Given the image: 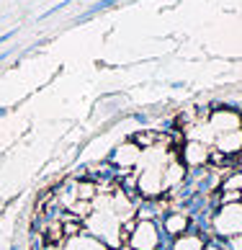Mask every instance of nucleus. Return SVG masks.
Returning a JSON list of instances; mask_svg holds the SVG:
<instances>
[{
    "mask_svg": "<svg viewBox=\"0 0 242 250\" xmlns=\"http://www.w3.org/2000/svg\"><path fill=\"white\" fill-rule=\"evenodd\" d=\"M219 235L240 237L242 235V204H224V209L217 217Z\"/></svg>",
    "mask_w": 242,
    "mask_h": 250,
    "instance_id": "obj_1",
    "label": "nucleus"
},
{
    "mask_svg": "<svg viewBox=\"0 0 242 250\" xmlns=\"http://www.w3.org/2000/svg\"><path fill=\"white\" fill-rule=\"evenodd\" d=\"M134 250H155L157 248V229L152 222H139L137 229H132V237H129Z\"/></svg>",
    "mask_w": 242,
    "mask_h": 250,
    "instance_id": "obj_2",
    "label": "nucleus"
},
{
    "mask_svg": "<svg viewBox=\"0 0 242 250\" xmlns=\"http://www.w3.org/2000/svg\"><path fill=\"white\" fill-rule=\"evenodd\" d=\"M67 250H106V245L93 240V237H72Z\"/></svg>",
    "mask_w": 242,
    "mask_h": 250,
    "instance_id": "obj_3",
    "label": "nucleus"
},
{
    "mask_svg": "<svg viewBox=\"0 0 242 250\" xmlns=\"http://www.w3.org/2000/svg\"><path fill=\"white\" fill-rule=\"evenodd\" d=\"M206 160V150H203L201 145H188L185 147V163L188 165H201Z\"/></svg>",
    "mask_w": 242,
    "mask_h": 250,
    "instance_id": "obj_4",
    "label": "nucleus"
},
{
    "mask_svg": "<svg viewBox=\"0 0 242 250\" xmlns=\"http://www.w3.org/2000/svg\"><path fill=\"white\" fill-rule=\"evenodd\" d=\"M175 250H203V240L196 235H183L175 243Z\"/></svg>",
    "mask_w": 242,
    "mask_h": 250,
    "instance_id": "obj_5",
    "label": "nucleus"
},
{
    "mask_svg": "<svg viewBox=\"0 0 242 250\" xmlns=\"http://www.w3.org/2000/svg\"><path fill=\"white\" fill-rule=\"evenodd\" d=\"M137 157H139V147L137 145H124V150L116 152V160L124 163V165H134Z\"/></svg>",
    "mask_w": 242,
    "mask_h": 250,
    "instance_id": "obj_6",
    "label": "nucleus"
},
{
    "mask_svg": "<svg viewBox=\"0 0 242 250\" xmlns=\"http://www.w3.org/2000/svg\"><path fill=\"white\" fill-rule=\"evenodd\" d=\"M185 225H188V219L181 217V214H173V217H167V219H165V229H167L170 235H183Z\"/></svg>",
    "mask_w": 242,
    "mask_h": 250,
    "instance_id": "obj_7",
    "label": "nucleus"
},
{
    "mask_svg": "<svg viewBox=\"0 0 242 250\" xmlns=\"http://www.w3.org/2000/svg\"><path fill=\"white\" fill-rule=\"evenodd\" d=\"M70 3H72V0H62L60 5H54L52 11H46V13H41L39 18H41V21H44V18H49V16H54V13H57V11H62V8H64V5H70Z\"/></svg>",
    "mask_w": 242,
    "mask_h": 250,
    "instance_id": "obj_8",
    "label": "nucleus"
},
{
    "mask_svg": "<svg viewBox=\"0 0 242 250\" xmlns=\"http://www.w3.org/2000/svg\"><path fill=\"white\" fill-rule=\"evenodd\" d=\"M116 0H103V3H98V5H93L90 8V13H96V11H103V8H108V5H114Z\"/></svg>",
    "mask_w": 242,
    "mask_h": 250,
    "instance_id": "obj_9",
    "label": "nucleus"
},
{
    "mask_svg": "<svg viewBox=\"0 0 242 250\" xmlns=\"http://www.w3.org/2000/svg\"><path fill=\"white\" fill-rule=\"evenodd\" d=\"M232 248H235V250H242V235H240V237H232Z\"/></svg>",
    "mask_w": 242,
    "mask_h": 250,
    "instance_id": "obj_10",
    "label": "nucleus"
},
{
    "mask_svg": "<svg viewBox=\"0 0 242 250\" xmlns=\"http://www.w3.org/2000/svg\"><path fill=\"white\" fill-rule=\"evenodd\" d=\"M13 34H16V31H8V34H3V36H0V44H5V42H8V39H11V36H13Z\"/></svg>",
    "mask_w": 242,
    "mask_h": 250,
    "instance_id": "obj_11",
    "label": "nucleus"
},
{
    "mask_svg": "<svg viewBox=\"0 0 242 250\" xmlns=\"http://www.w3.org/2000/svg\"><path fill=\"white\" fill-rule=\"evenodd\" d=\"M203 250H219V248H214V245H211V248H203Z\"/></svg>",
    "mask_w": 242,
    "mask_h": 250,
    "instance_id": "obj_12",
    "label": "nucleus"
},
{
    "mask_svg": "<svg viewBox=\"0 0 242 250\" xmlns=\"http://www.w3.org/2000/svg\"><path fill=\"white\" fill-rule=\"evenodd\" d=\"M46 250H57V248H54V245H49V248H46Z\"/></svg>",
    "mask_w": 242,
    "mask_h": 250,
    "instance_id": "obj_13",
    "label": "nucleus"
}]
</instances>
